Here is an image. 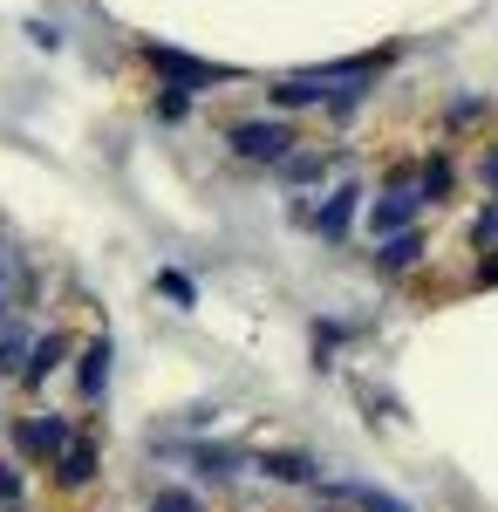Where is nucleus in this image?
Returning <instances> with one entry per match:
<instances>
[{
  "label": "nucleus",
  "mask_w": 498,
  "mask_h": 512,
  "mask_svg": "<svg viewBox=\"0 0 498 512\" xmlns=\"http://www.w3.org/2000/svg\"><path fill=\"white\" fill-rule=\"evenodd\" d=\"M110 362H116L110 335H96V342H82V355H76V383H82V403H103V390H110Z\"/></svg>",
  "instance_id": "20e7f679"
},
{
  "label": "nucleus",
  "mask_w": 498,
  "mask_h": 512,
  "mask_svg": "<svg viewBox=\"0 0 498 512\" xmlns=\"http://www.w3.org/2000/svg\"><path fill=\"white\" fill-rule=\"evenodd\" d=\"M451 185H458V171H451L444 158L423 164V198H430V205H437V198H451Z\"/></svg>",
  "instance_id": "f8f14e48"
},
{
  "label": "nucleus",
  "mask_w": 498,
  "mask_h": 512,
  "mask_svg": "<svg viewBox=\"0 0 498 512\" xmlns=\"http://www.w3.org/2000/svg\"><path fill=\"white\" fill-rule=\"evenodd\" d=\"M151 512H205V506H198V492H185V485H157Z\"/></svg>",
  "instance_id": "ddd939ff"
},
{
  "label": "nucleus",
  "mask_w": 498,
  "mask_h": 512,
  "mask_svg": "<svg viewBox=\"0 0 498 512\" xmlns=\"http://www.w3.org/2000/svg\"><path fill=\"white\" fill-rule=\"evenodd\" d=\"M355 212H362V185L348 178V185H335V192L321 198L307 219H314V233L321 239H348V226H355Z\"/></svg>",
  "instance_id": "7ed1b4c3"
},
{
  "label": "nucleus",
  "mask_w": 498,
  "mask_h": 512,
  "mask_svg": "<svg viewBox=\"0 0 498 512\" xmlns=\"http://www.w3.org/2000/svg\"><path fill=\"white\" fill-rule=\"evenodd\" d=\"M69 349H76V342H69L62 328H55V335H35V349H28V369H21V383H28V390H48V376H55L62 362H69Z\"/></svg>",
  "instance_id": "423d86ee"
},
{
  "label": "nucleus",
  "mask_w": 498,
  "mask_h": 512,
  "mask_svg": "<svg viewBox=\"0 0 498 512\" xmlns=\"http://www.w3.org/2000/svg\"><path fill=\"white\" fill-rule=\"evenodd\" d=\"M226 137H232V151H239L246 164H280V158H294V144H301V137H294V123H280V117L232 123Z\"/></svg>",
  "instance_id": "f03ea898"
},
{
  "label": "nucleus",
  "mask_w": 498,
  "mask_h": 512,
  "mask_svg": "<svg viewBox=\"0 0 498 512\" xmlns=\"http://www.w3.org/2000/svg\"><path fill=\"white\" fill-rule=\"evenodd\" d=\"M21 485H28V478H21L14 465H7V458H0V512H7V506H21Z\"/></svg>",
  "instance_id": "dca6fc26"
},
{
  "label": "nucleus",
  "mask_w": 498,
  "mask_h": 512,
  "mask_svg": "<svg viewBox=\"0 0 498 512\" xmlns=\"http://www.w3.org/2000/svg\"><path fill=\"white\" fill-rule=\"evenodd\" d=\"M471 246H478V253H498V198L485 205V212H478V226H471Z\"/></svg>",
  "instance_id": "4468645a"
},
{
  "label": "nucleus",
  "mask_w": 498,
  "mask_h": 512,
  "mask_svg": "<svg viewBox=\"0 0 498 512\" xmlns=\"http://www.w3.org/2000/svg\"><path fill=\"white\" fill-rule=\"evenodd\" d=\"M157 287H164V301H178V308H192V301H198V294H192V280H185V274H171V267L157 274Z\"/></svg>",
  "instance_id": "2eb2a0df"
},
{
  "label": "nucleus",
  "mask_w": 498,
  "mask_h": 512,
  "mask_svg": "<svg viewBox=\"0 0 498 512\" xmlns=\"http://www.w3.org/2000/svg\"><path fill=\"white\" fill-rule=\"evenodd\" d=\"M7 287H14V253L0 246V301H7Z\"/></svg>",
  "instance_id": "f3484780"
},
{
  "label": "nucleus",
  "mask_w": 498,
  "mask_h": 512,
  "mask_svg": "<svg viewBox=\"0 0 498 512\" xmlns=\"http://www.w3.org/2000/svg\"><path fill=\"white\" fill-rule=\"evenodd\" d=\"M273 171H280L287 185H321V178L335 171V151H294V158H280Z\"/></svg>",
  "instance_id": "6e6552de"
},
{
  "label": "nucleus",
  "mask_w": 498,
  "mask_h": 512,
  "mask_svg": "<svg viewBox=\"0 0 498 512\" xmlns=\"http://www.w3.org/2000/svg\"><path fill=\"white\" fill-rule=\"evenodd\" d=\"M376 260H383V274H403V267H417V260H423V233L410 226V233H396V239H376Z\"/></svg>",
  "instance_id": "9d476101"
},
{
  "label": "nucleus",
  "mask_w": 498,
  "mask_h": 512,
  "mask_svg": "<svg viewBox=\"0 0 498 512\" xmlns=\"http://www.w3.org/2000/svg\"><path fill=\"white\" fill-rule=\"evenodd\" d=\"M260 472L280 478V485H314V478H321V465H314V458H301V451H267V458H260Z\"/></svg>",
  "instance_id": "1a4fd4ad"
},
{
  "label": "nucleus",
  "mask_w": 498,
  "mask_h": 512,
  "mask_svg": "<svg viewBox=\"0 0 498 512\" xmlns=\"http://www.w3.org/2000/svg\"><path fill=\"white\" fill-rule=\"evenodd\" d=\"M69 444H76V424L55 417V410H28V417H14V458H21V465H55Z\"/></svg>",
  "instance_id": "f257e3e1"
},
{
  "label": "nucleus",
  "mask_w": 498,
  "mask_h": 512,
  "mask_svg": "<svg viewBox=\"0 0 498 512\" xmlns=\"http://www.w3.org/2000/svg\"><path fill=\"white\" fill-rule=\"evenodd\" d=\"M328 499H342V506H355V512H410L403 499H389L376 485H328Z\"/></svg>",
  "instance_id": "9b49d317"
},
{
  "label": "nucleus",
  "mask_w": 498,
  "mask_h": 512,
  "mask_svg": "<svg viewBox=\"0 0 498 512\" xmlns=\"http://www.w3.org/2000/svg\"><path fill=\"white\" fill-rule=\"evenodd\" d=\"M48 472L62 478L69 492H82V485H96V472H103V451H96V437H82V431H76V444H69V451H62V458H55Z\"/></svg>",
  "instance_id": "39448f33"
},
{
  "label": "nucleus",
  "mask_w": 498,
  "mask_h": 512,
  "mask_svg": "<svg viewBox=\"0 0 498 512\" xmlns=\"http://www.w3.org/2000/svg\"><path fill=\"white\" fill-rule=\"evenodd\" d=\"M28 349H35V328L21 321V308L0 315V376H21L28 369Z\"/></svg>",
  "instance_id": "0eeeda50"
}]
</instances>
